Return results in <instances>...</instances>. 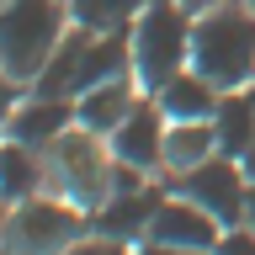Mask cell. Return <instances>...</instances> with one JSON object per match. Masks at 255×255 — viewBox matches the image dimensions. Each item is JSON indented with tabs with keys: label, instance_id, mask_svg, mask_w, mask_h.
<instances>
[{
	"label": "cell",
	"instance_id": "obj_1",
	"mask_svg": "<svg viewBox=\"0 0 255 255\" xmlns=\"http://www.w3.org/2000/svg\"><path fill=\"white\" fill-rule=\"evenodd\" d=\"M191 69L218 91H245L255 80V11L245 0H218L191 21Z\"/></svg>",
	"mask_w": 255,
	"mask_h": 255
},
{
	"label": "cell",
	"instance_id": "obj_2",
	"mask_svg": "<svg viewBox=\"0 0 255 255\" xmlns=\"http://www.w3.org/2000/svg\"><path fill=\"white\" fill-rule=\"evenodd\" d=\"M191 64V11L181 0H149L133 16V80L154 96Z\"/></svg>",
	"mask_w": 255,
	"mask_h": 255
},
{
	"label": "cell",
	"instance_id": "obj_3",
	"mask_svg": "<svg viewBox=\"0 0 255 255\" xmlns=\"http://www.w3.org/2000/svg\"><path fill=\"white\" fill-rule=\"evenodd\" d=\"M59 43H64V5L59 0H11L0 11V69L5 75L37 80Z\"/></svg>",
	"mask_w": 255,
	"mask_h": 255
},
{
	"label": "cell",
	"instance_id": "obj_4",
	"mask_svg": "<svg viewBox=\"0 0 255 255\" xmlns=\"http://www.w3.org/2000/svg\"><path fill=\"white\" fill-rule=\"evenodd\" d=\"M43 154H48V181H53L75 207L96 213V207L112 197V154H101V143H96L91 128L59 133Z\"/></svg>",
	"mask_w": 255,
	"mask_h": 255
},
{
	"label": "cell",
	"instance_id": "obj_5",
	"mask_svg": "<svg viewBox=\"0 0 255 255\" xmlns=\"http://www.w3.org/2000/svg\"><path fill=\"white\" fill-rule=\"evenodd\" d=\"M91 213L75 202H53V197H27L16 202L5 223V255H64L75 239H85Z\"/></svg>",
	"mask_w": 255,
	"mask_h": 255
},
{
	"label": "cell",
	"instance_id": "obj_6",
	"mask_svg": "<svg viewBox=\"0 0 255 255\" xmlns=\"http://www.w3.org/2000/svg\"><path fill=\"white\" fill-rule=\"evenodd\" d=\"M175 191H181V197H191L202 213H213L223 229H234V223H245L250 170H245L234 154H213V159H202L197 170L181 175V181H175Z\"/></svg>",
	"mask_w": 255,
	"mask_h": 255
},
{
	"label": "cell",
	"instance_id": "obj_7",
	"mask_svg": "<svg viewBox=\"0 0 255 255\" xmlns=\"http://www.w3.org/2000/svg\"><path fill=\"white\" fill-rule=\"evenodd\" d=\"M165 128L170 123H165V112H159L154 96H149V101H133V112L112 128V159L154 175L159 165H165Z\"/></svg>",
	"mask_w": 255,
	"mask_h": 255
},
{
	"label": "cell",
	"instance_id": "obj_8",
	"mask_svg": "<svg viewBox=\"0 0 255 255\" xmlns=\"http://www.w3.org/2000/svg\"><path fill=\"white\" fill-rule=\"evenodd\" d=\"M143 239H154V245H186V250H213L223 239V223L213 213H202L191 197L175 191V197L159 202V213H154V223H149Z\"/></svg>",
	"mask_w": 255,
	"mask_h": 255
},
{
	"label": "cell",
	"instance_id": "obj_9",
	"mask_svg": "<svg viewBox=\"0 0 255 255\" xmlns=\"http://www.w3.org/2000/svg\"><path fill=\"white\" fill-rule=\"evenodd\" d=\"M159 202H165V191L159 186H138V191H112L107 202L91 213V229L96 234H107V239H123V245H133L143 234H149V223H154Z\"/></svg>",
	"mask_w": 255,
	"mask_h": 255
},
{
	"label": "cell",
	"instance_id": "obj_10",
	"mask_svg": "<svg viewBox=\"0 0 255 255\" xmlns=\"http://www.w3.org/2000/svg\"><path fill=\"white\" fill-rule=\"evenodd\" d=\"M69 123H80L75 117V96H32L27 107L11 112L5 133H11L16 143H27V149H48L59 133H69Z\"/></svg>",
	"mask_w": 255,
	"mask_h": 255
},
{
	"label": "cell",
	"instance_id": "obj_11",
	"mask_svg": "<svg viewBox=\"0 0 255 255\" xmlns=\"http://www.w3.org/2000/svg\"><path fill=\"white\" fill-rule=\"evenodd\" d=\"M154 101H159V112H165V123H213L223 91H218L207 75H197V69L186 64L181 75H170V80L154 91Z\"/></svg>",
	"mask_w": 255,
	"mask_h": 255
},
{
	"label": "cell",
	"instance_id": "obj_12",
	"mask_svg": "<svg viewBox=\"0 0 255 255\" xmlns=\"http://www.w3.org/2000/svg\"><path fill=\"white\" fill-rule=\"evenodd\" d=\"M133 101H138V96H133L128 75H117V80L91 85L85 96H75V117H80V128H91V133H112V128L133 112Z\"/></svg>",
	"mask_w": 255,
	"mask_h": 255
},
{
	"label": "cell",
	"instance_id": "obj_13",
	"mask_svg": "<svg viewBox=\"0 0 255 255\" xmlns=\"http://www.w3.org/2000/svg\"><path fill=\"white\" fill-rule=\"evenodd\" d=\"M213 133H218V154L245 159L255 143V96L245 91H223L218 112H213Z\"/></svg>",
	"mask_w": 255,
	"mask_h": 255
},
{
	"label": "cell",
	"instance_id": "obj_14",
	"mask_svg": "<svg viewBox=\"0 0 255 255\" xmlns=\"http://www.w3.org/2000/svg\"><path fill=\"white\" fill-rule=\"evenodd\" d=\"M218 154V133H213V123H170L165 128V165H170L175 175L197 170L202 159Z\"/></svg>",
	"mask_w": 255,
	"mask_h": 255
},
{
	"label": "cell",
	"instance_id": "obj_15",
	"mask_svg": "<svg viewBox=\"0 0 255 255\" xmlns=\"http://www.w3.org/2000/svg\"><path fill=\"white\" fill-rule=\"evenodd\" d=\"M48 175L43 165H37V149H27V143H0V197L5 202H27V197H37V186H43Z\"/></svg>",
	"mask_w": 255,
	"mask_h": 255
},
{
	"label": "cell",
	"instance_id": "obj_16",
	"mask_svg": "<svg viewBox=\"0 0 255 255\" xmlns=\"http://www.w3.org/2000/svg\"><path fill=\"white\" fill-rule=\"evenodd\" d=\"M143 5L149 0H69V16L91 32H112V27H128Z\"/></svg>",
	"mask_w": 255,
	"mask_h": 255
},
{
	"label": "cell",
	"instance_id": "obj_17",
	"mask_svg": "<svg viewBox=\"0 0 255 255\" xmlns=\"http://www.w3.org/2000/svg\"><path fill=\"white\" fill-rule=\"evenodd\" d=\"M213 255H255V229H250V223L223 229V239L213 245Z\"/></svg>",
	"mask_w": 255,
	"mask_h": 255
},
{
	"label": "cell",
	"instance_id": "obj_18",
	"mask_svg": "<svg viewBox=\"0 0 255 255\" xmlns=\"http://www.w3.org/2000/svg\"><path fill=\"white\" fill-rule=\"evenodd\" d=\"M64 255H133L123 239H107V234H91V239H75Z\"/></svg>",
	"mask_w": 255,
	"mask_h": 255
},
{
	"label": "cell",
	"instance_id": "obj_19",
	"mask_svg": "<svg viewBox=\"0 0 255 255\" xmlns=\"http://www.w3.org/2000/svg\"><path fill=\"white\" fill-rule=\"evenodd\" d=\"M16 85H21V80L0 69V123H11V112H16Z\"/></svg>",
	"mask_w": 255,
	"mask_h": 255
},
{
	"label": "cell",
	"instance_id": "obj_20",
	"mask_svg": "<svg viewBox=\"0 0 255 255\" xmlns=\"http://www.w3.org/2000/svg\"><path fill=\"white\" fill-rule=\"evenodd\" d=\"M133 255H213V250H186V245H154V239H143Z\"/></svg>",
	"mask_w": 255,
	"mask_h": 255
},
{
	"label": "cell",
	"instance_id": "obj_21",
	"mask_svg": "<svg viewBox=\"0 0 255 255\" xmlns=\"http://www.w3.org/2000/svg\"><path fill=\"white\" fill-rule=\"evenodd\" d=\"M245 223L255 229V181H250V197H245Z\"/></svg>",
	"mask_w": 255,
	"mask_h": 255
},
{
	"label": "cell",
	"instance_id": "obj_22",
	"mask_svg": "<svg viewBox=\"0 0 255 255\" xmlns=\"http://www.w3.org/2000/svg\"><path fill=\"white\" fill-rule=\"evenodd\" d=\"M5 223H11V213H5V197H0V250H5Z\"/></svg>",
	"mask_w": 255,
	"mask_h": 255
},
{
	"label": "cell",
	"instance_id": "obj_23",
	"mask_svg": "<svg viewBox=\"0 0 255 255\" xmlns=\"http://www.w3.org/2000/svg\"><path fill=\"white\" fill-rule=\"evenodd\" d=\"M186 11H207V5H218V0H181Z\"/></svg>",
	"mask_w": 255,
	"mask_h": 255
},
{
	"label": "cell",
	"instance_id": "obj_24",
	"mask_svg": "<svg viewBox=\"0 0 255 255\" xmlns=\"http://www.w3.org/2000/svg\"><path fill=\"white\" fill-rule=\"evenodd\" d=\"M239 165H245V170H250V181H255V143H250V154L239 159Z\"/></svg>",
	"mask_w": 255,
	"mask_h": 255
},
{
	"label": "cell",
	"instance_id": "obj_25",
	"mask_svg": "<svg viewBox=\"0 0 255 255\" xmlns=\"http://www.w3.org/2000/svg\"><path fill=\"white\" fill-rule=\"evenodd\" d=\"M245 5H250V11H255V0H245Z\"/></svg>",
	"mask_w": 255,
	"mask_h": 255
}]
</instances>
